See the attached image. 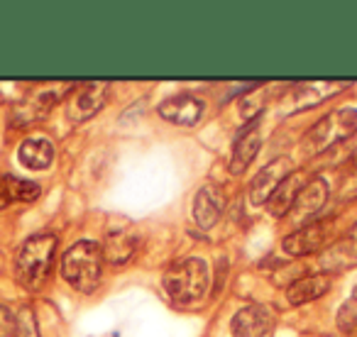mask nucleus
Listing matches in <instances>:
<instances>
[{
  "instance_id": "nucleus-1",
  "label": "nucleus",
  "mask_w": 357,
  "mask_h": 337,
  "mask_svg": "<svg viewBox=\"0 0 357 337\" xmlns=\"http://www.w3.org/2000/svg\"><path fill=\"white\" fill-rule=\"evenodd\" d=\"M56 237L54 235H35L20 247L15 257V276L25 288L35 291L47 281L54 262Z\"/></svg>"
},
{
  "instance_id": "nucleus-2",
  "label": "nucleus",
  "mask_w": 357,
  "mask_h": 337,
  "mask_svg": "<svg viewBox=\"0 0 357 337\" xmlns=\"http://www.w3.org/2000/svg\"><path fill=\"white\" fill-rule=\"evenodd\" d=\"M100 264H103V252L100 244L84 240L76 242L61 259V276L66 279L71 288L81 293L96 291L100 283Z\"/></svg>"
},
{
  "instance_id": "nucleus-3",
  "label": "nucleus",
  "mask_w": 357,
  "mask_h": 337,
  "mask_svg": "<svg viewBox=\"0 0 357 337\" xmlns=\"http://www.w3.org/2000/svg\"><path fill=\"white\" fill-rule=\"evenodd\" d=\"M355 132H357V108H340L335 113L326 115L321 123L308 130L306 137H303L301 152L306 157L323 154L326 149L345 142Z\"/></svg>"
},
{
  "instance_id": "nucleus-4",
  "label": "nucleus",
  "mask_w": 357,
  "mask_h": 337,
  "mask_svg": "<svg viewBox=\"0 0 357 337\" xmlns=\"http://www.w3.org/2000/svg\"><path fill=\"white\" fill-rule=\"evenodd\" d=\"M164 288L181 306L201 301L204 293L208 291V267L199 257H189L184 262L174 264L164 274Z\"/></svg>"
},
{
  "instance_id": "nucleus-5",
  "label": "nucleus",
  "mask_w": 357,
  "mask_h": 337,
  "mask_svg": "<svg viewBox=\"0 0 357 337\" xmlns=\"http://www.w3.org/2000/svg\"><path fill=\"white\" fill-rule=\"evenodd\" d=\"M272 327H274V315L262 303H252V306L240 308L233 315V322H230L233 337H269Z\"/></svg>"
},
{
  "instance_id": "nucleus-6",
  "label": "nucleus",
  "mask_w": 357,
  "mask_h": 337,
  "mask_svg": "<svg viewBox=\"0 0 357 337\" xmlns=\"http://www.w3.org/2000/svg\"><path fill=\"white\" fill-rule=\"evenodd\" d=\"M289 174H294V171H291V159H289V157L272 159V162H269L267 166H264L262 171L255 176L252 186H250V201H252L255 205L267 203L269 196L277 191V186L282 184Z\"/></svg>"
},
{
  "instance_id": "nucleus-7",
  "label": "nucleus",
  "mask_w": 357,
  "mask_h": 337,
  "mask_svg": "<svg viewBox=\"0 0 357 337\" xmlns=\"http://www.w3.org/2000/svg\"><path fill=\"white\" fill-rule=\"evenodd\" d=\"M159 115L172 125L194 127V125H199V120L204 118V100L189 93L172 95V98H167L159 105Z\"/></svg>"
},
{
  "instance_id": "nucleus-8",
  "label": "nucleus",
  "mask_w": 357,
  "mask_h": 337,
  "mask_svg": "<svg viewBox=\"0 0 357 337\" xmlns=\"http://www.w3.org/2000/svg\"><path fill=\"white\" fill-rule=\"evenodd\" d=\"M108 84H86L76 91L69 98V105H66V115L74 123H81V120H89L91 115H96L100 108H103L105 98H108Z\"/></svg>"
},
{
  "instance_id": "nucleus-9",
  "label": "nucleus",
  "mask_w": 357,
  "mask_h": 337,
  "mask_svg": "<svg viewBox=\"0 0 357 337\" xmlns=\"http://www.w3.org/2000/svg\"><path fill=\"white\" fill-rule=\"evenodd\" d=\"M328 242V225L326 223H308L298 228L296 233L284 237V252L291 257H303L313 254Z\"/></svg>"
},
{
  "instance_id": "nucleus-10",
  "label": "nucleus",
  "mask_w": 357,
  "mask_h": 337,
  "mask_svg": "<svg viewBox=\"0 0 357 337\" xmlns=\"http://www.w3.org/2000/svg\"><path fill=\"white\" fill-rule=\"evenodd\" d=\"M326 201H328V184L323 179H311L298 191L296 201H294V208L289 213H291V218L296 223H306L308 218H313L326 205Z\"/></svg>"
},
{
  "instance_id": "nucleus-11",
  "label": "nucleus",
  "mask_w": 357,
  "mask_h": 337,
  "mask_svg": "<svg viewBox=\"0 0 357 337\" xmlns=\"http://www.w3.org/2000/svg\"><path fill=\"white\" fill-rule=\"evenodd\" d=\"M225 208V198H223V191L215 189V186H204V189L196 194L194 201V220L201 230H211L218 218L223 215Z\"/></svg>"
},
{
  "instance_id": "nucleus-12",
  "label": "nucleus",
  "mask_w": 357,
  "mask_h": 337,
  "mask_svg": "<svg viewBox=\"0 0 357 337\" xmlns=\"http://www.w3.org/2000/svg\"><path fill=\"white\" fill-rule=\"evenodd\" d=\"M257 152H259V132H257V125L252 123L235 139L233 159H230V174H245Z\"/></svg>"
},
{
  "instance_id": "nucleus-13",
  "label": "nucleus",
  "mask_w": 357,
  "mask_h": 337,
  "mask_svg": "<svg viewBox=\"0 0 357 337\" xmlns=\"http://www.w3.org/2000/svg\"><path fill=\"white\" fill-rule=\"evenodd\" d=\"M328 288H331V276L328 274H311V276H303L298 281H294L289 286L287 296L291 306H303V303H311L316 298H321Z\"/></svg>"
},
{
  "instance_id": "nucleus-14",
  "label": "nucleus",
  "mask_w": 357,
  "mask_h": 337,
  "mask_svg": "<svg viewBox=\"0 0 357 337\" xmlns=\"http://www.w3.org/2000/svg\"><path fill=\"white\" fill-rule=\"evenodd\" d=\"M17 157H20L22 166H27L30 171H45L54 159V147L45 137H30L20 144Z\"/></svg>"
},
{
  "instance_id": "nucleus-15",
  "label": "nucleus",
  "mask_w": 357,
  "mask_h": 337,
  "mask_svg": "<svg viewBox=\"0 0 357 337\" xmlns=\"http://www.w3.org/2000/svg\"><path fill=\"white\" fill-rule=\"evenodd\" d=\"M303 184H306V181H303L301 174H289L287 179L277 186V191L269 196V201H267L269 213H272L274 218H284V215L294 208V201H296L298 191L303 189Z\"/></svg>"
},
{
  "instance_id": "nucleus-16",
  "label": "nucleus",
  "mask_w": 357,
  "mask_h": 337,
  "mask_svg": "<svg viewBox=\"0 0 357 337\" xmlns=\"http://www.w3.org/2000/svg\"><path fill=\"white\" fill-rule=\"evenodd\" d=\"M40 186L15 176H0V210L10 203H30L40 196Z\"/></svg>"
},
{
  "instance_id": "nucleus-17",
  "label": "nucleus",
  "mask_w": 357,
  "mask_h": 337,
  "mask_svg": "<svg viewBox=\"0 0 357 337\" xmlns=\"http://www.w3.org/2000/svg\"><path fill=\"white\" fill-rule=\"evenodd\" d=\"M135 247H137V240L135 237L123 235V233H113V235H108V240H105L100 252H103V257L108 259V262L123 264L135 254Z\"/></svg>"
},
{
  "instance_id": "nucleus-18",
  "label": "nucleus",
  "mask_w": 357,
  "mask_h": 337,
  "mask_svg": "<svg viewBox=\"0 0 357 337\" xmlns=\"http://www.w3.org/2000/svg\"><path fill=\"white\" fill-rule=\"evenodd\" d=\"M337 327L345 332L357 330V286L352 288L350 298H347L340 306V311H337Z\"/></svg>"
},
{
  "instance_id": "nucleus-19",
  "label": "nucleus",
  "mask_w": 357,
  "mask_h": 337,
  "mask_svg": "<svg viewBox=\"0 0 357 337\" xmlns=\"http://www.w3.org/2000/svg\"><path fill=\"white\" fill-rule=\"evenodd\" d=\"M340 198H352L357 196V157H352L340 171V189H337Z\"/></svg>"
},
{
  "instance_id": "nucleus-20",
  "label": "nucleus",
  "mask_w": 357,
  "mask_h": 337,
  "mask_svg": "<svg viewBox=\"0 0 357 337\" xmlns=\"http://www.w3.org/2000/svg\"><path fill=\"white\" fill-rule=\"evenodd\" d=\"M17 335L20 337H40V330H37V320L32 315V308L25 306L20 311V318H17Z\"/></svg>"
},
{
  "instance_id": "nucleus-21",
  "label": "nucleus",
  "mask_w": 357,
  "mask_h": 337,
  "mask_svg": "<svg viewBox=\"0 0 357 337\" xmlns=\"http://www.w3.org/2000/svg\"><path fill=\"white\" fill-rule=\"evenodd\" d=\"M333 254H337V257H347L350 262H357V225L345 235V240L337 244Z\"/></svg>"
},
{
  "instance_id": "nucleus-22",
  "label": "nucleus",
  "mask_w": 357,
  "mask_h": 337,
  "mask_svg": "<svg viewBox=\"0 0 357 337\" xmlns=\"http://www.w3.org/2000/svg\"><path fill=\"white\" fill-rule=\"evenodd\" d=\"M17 330V320L10 313V308L0 306V337H10Z\"/></svg>"
}]
</instances>
